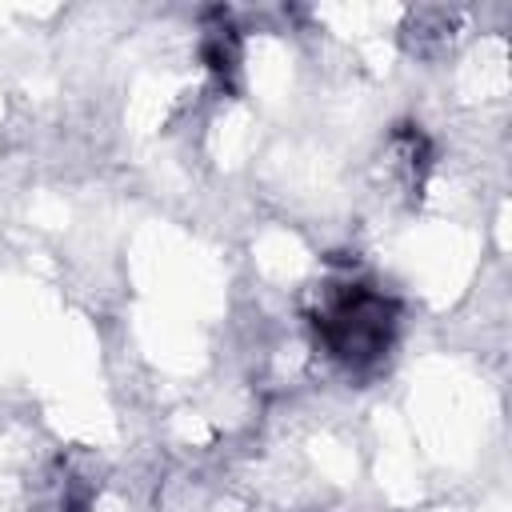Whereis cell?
Instances as JSON below:
<instances>
[{
  "instance_id": "obj_1",
  "label": "cell",
  "mask_w": 512,
  "mask_h": 512,
  "mask_svg": "<svg viewBox=\"0 0 512 512\" xmlns=\"http://www.w3.org/2000/svg\"><path fill=\"white\" fill-rule=\"evenodd\" d=\"M308 328L328 364L348 376H368L396 348L400 300L364 276H332L312 296Z\"/></svg>"
},
{
  "instance_id": "obj_2",
  "label": "cell",
  "mask_w": 512,
  "mask_h": 512,
  "mask_svg": "<svg viewBox=\"0 0 512 512\" xmlns=\"http://www.w3.org/2000/svg\"><path fill=\"white\" fill-rule=\"evenodd\" d=\"M100 492V468L84 452L48 456L24 492V512H88Z\"/></svg>"
},
{
  "instance_id": "obj_3",
  "label": "cell",
  "mask_w": 512,
  "mask_h": 512,
  "mask_svg": "<svg viewBox=\"0 0 512 512\" xmlns=\"http://www.w3.org/2000/svg\"><path fill=\"white\" fill-rule=\"evenodd\" d=\"M456 12H448V8H416V12H408V20H404V28H400V40H404V48L412 52V56H440V52H448L452 48V36H456Z\"/></svg>"
}]
</instances>
